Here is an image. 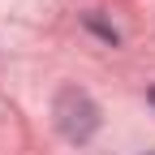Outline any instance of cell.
<instances>
[{
    "label": "cell",
    "mask_w": 155,
    "mask_h": 155,
    "mask_svg": "<svg viewBox=\"0 0 155 155\" xmlns=\"http://www.w3.org/2000/svg\"><path fill=\"white\" fill-rule=\"evenodd\" d=\"M151 99H155V95H151Z\"/></svg>",
    "instance_id": "obj_2"
},
{
    "label": "cell",
    "mask_w": 155,
    "mask_h": 155,
    "mask_svg": "<svg viewBox=\"0 0 155 155\" xmlns=\"http://www.w3.org/2000/svg\"><path fill=\"white\" fill-rule=\"evenodd\" d=\"M56 125H61V134L69 142H86L95 125H99V108L91 104V95L86 91H61L56 95Z\"/></svg>",
    "instance_id": "obj_1"
}]
</instances>
